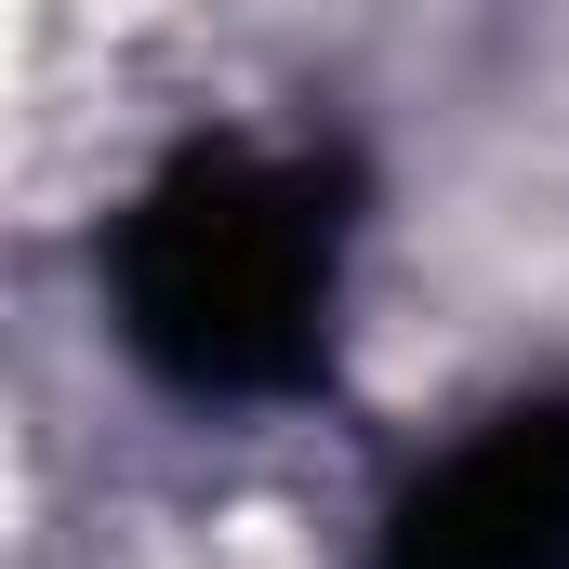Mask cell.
<instances>
[{"instance_id":"1","label":"cell","mask_w":569,"mask_h":569,"mask_svg":"<svg viewBox=\"0 0 569 569\" xmlns=\"http://www.w3.org/2000/svg\"><path fill=\"white\" fill-rule=\"evenodd\" d=\"M358 186L331 146L212 133L186 146L120 226V331L186 398H291L331 358Z\"/></svg>"},{"instance_id":"2","label":"cell","mask_w":569,"mask_h":569,"mask_svg":"<svg viewBox=\"0 0 569 569\" xmlns=\"http://www.w3.org/2000/svg\"><path fill=\"white\" fill-rule=\"evenodd\" d=\"M371 569H569V398H517L425 463Z\"/></svg>"}]
</instances>
